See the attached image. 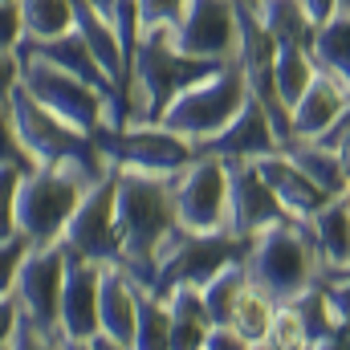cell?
Here are the masks:
<instances>
[{
  "instance_id": "1",
  "label": "cell",
  "mask_w": 350,
  "mask_h": 350,
  "mask_svg": "<svg viewBox=\"0 0 350 350\" xmlns=\"http://www.w3.org/2000/svg\"><path fill=\"white\" fill-rule=\"evenodd\" d=\"M114 204H118V232H122V269L151 289L163 253L183 232L172 200V175L114 167Z\"/></svg>"
},
{
  "instance_id": "2",
  "label": "cell",
  "mask_w": 350,
  "mask_h": 350,
  "mask_svg": "<svg viewBox=\"0 0 350 350\" xmlns=\"http://www.w3.org/2000/svg\"><path fill=\"white\" fill-rule=\"evenodd\" d=\"M220 62L191 57L175 45L172 29H147L126 62V94H122V122H159L175 94L208 78Z\"/></svg>"
},
{
  "instance_id": "3",
  "label": "cell",
  "mask_w": 350,
  "mask_h": 350,
  "mask_svg": "<svg viewBox=\"0 0 350 350\" xmlns=\"http://www.w3.org/2000/svg\"><path fill=\"white\" fill-rule=\"evenodd\" d=\"M245 269H249V281H257L277 301H293L297 293H306L322 277V261H318L310 224L285 216L261 232H253Z\"/></svg>"
},
{
  "instance_id": "4",
  "label": "cell",
  "mask_w": 350,
  "mask_h": 350,
  "mask_svg": "<svg viewBox=\"0 0 350 350\" xmlns=\"http://www.w3.org/2000/svg\"><path fill=\"white\" fill-rule=\"evenodd\" d=\"M245 102H249V78H245L241 62H224L208 78H200L183 94H175L167 110L159 114V122L200 147V143L216 139L245 110Z\"/></svg>"
},
{
  "instance_id": "5",
  "label": "cell",
  "mask_w": 350,
  "mask_h": 350,
  "mask_svg": "<svg viewBox=\"0 0 350 350\" xmlns=\"http://www.w3.org/2000/svg\"><path fill=\"white\" fill-rule=\"evenodd\" d=\"M12 122H16V135L25 143V151L33 155V163H57V167H74L86 179H102L106 175V159L94 143L90 131H78L74 122H66L62 114L45 110L37 98H29L25 90H12Z\"/></svg>"
},
{
  "instance_id": "6",
  "label": "cell",
  "mask_w": 350,
  "mask_h": 350,
  "mask_svg": "<svg viewBox=\"0 0 350 350\" xmlns=\"http://www.w3.org/2000/svg\"><path fill=\"white\" fill-rule=\"evenodd\" d=\"M90 187H94V179H86L74 167L37 163L33 172H25L21 191H16V232L29 237L33 249L37 245H57Z\"/></svg>"
},
{
  "instance_id": "7",
  "label": "cell",
  "mask_w": 350,
  "mask_h": 350,
  "mask_svg": "<svg viewBox=\"0 0 350 350\" xmlns=\"http://www.w3.org/2000/svg\"><path fill=\"white\" fill-rule=\"evenodd\" d=\"M94 143L106 167H122V172L175 175L183 163L196 159V143L167 131L163 122H102L94 131Z\"/></svg>"
},
{
  "instance_id": "8",
  "label": "cell",
  "mask_w": 350,
  "mask_h": 350,
  "mask_svg": "<svg viewBox=\"0 0 350 350\" xmlns=\"http://www.w3.org/2000/svg\"><path fill=\"white\" fill-rule=\"evenodd\" d=\"M21 90L37 98L45 110L62 114L66 122H74L78 131H90V135L110 118V98L102 90L33 53H21Z\"/></svg>"
},
{
  "instance_id": "9",
  "label": "cell",
  "mask_w": 350,
  "mask_h": 350,
  "mask_svg": "<svg viewBox=\"0 0 350 350\" xmlns=\"http://www.w3.org/2000/svg\"><path fill=\"white\" fill-rule=\"evenodd\" d=\"M172 200L187 232H228V159L196 151L172 175Z\"/></svg>"
},
{
  "instance_id": "10",
  "label": "cell",
  "mask_w": 350,
  "mask_h": 350,
  "mask_svg": "<svg viewBox=\"0 0 350 350\" xmlns=\"http://www.w3.org/2000/svg\"><path fill=\"white\" fill-rule=\"evenodd\" d=\"M249 241L237 232H179L175 245L163 253L159 273L151 281V293H167L172 285H204L208 277H216L224 265L245 261Z\"/></svg>"
},
{
  "instance_id": "11",
  "label": "cell",
  "mask_w": 350,
  "mask_h": 350,
  "mask_svg": "<svg viewBox=\"0 0 350 350\" xmlns=\"http://www.w3.org/2000/svg\"><path fill=\"white\" fill-rule=\"evenodd\" d=\"M62 285H66V245L57 241V245L29 249V257L16 269L12 297H16L21 314L49 338V347H62V326H57Z\"/></svg>"
},
{
  "instance_id": "12",
  "label": "cell",
  "mask_w": 350,
  "mask_h": 350,
  "mask_svg": "<svg viewBox=\"0 0 350 350\" xmlns=\"http://www.w3.org/2000/svg\"><path fill=\"white\" fill-rule=\"evenodd\" d=\"M62 245L74 257L98 265H122V232H118V204H114V167L90 187L78 204V212L66 224Z\"/></svg>"
},
{
  "instance_id": "13",
  "label": "cell",
  "mask_w": 350,
  "mask_h": 350,
  "mask_svg": "<svg viewBox=\"0 0 350 350\" xmlns=\"http://www.w3.org/2000/svg\"><path fill=\"white\" fill-rule=\"evenodd\" d=\"M175 45L204 62H237L241 57V12L237 0H187L175 21Z\"/></svg>"
},
{
  "instance_id": "14",
  "label": "cell",
  "mask_w": 350,
  "mask_h": 350,
  "mask_svg": "<svg viewBox=\"0 0 350 350\" xmlns=\"http://www.w3.org/2000/svg\"><path fill=\"white\" fill-rule=\"evenodd\" d=\"M285 216L289 212L281 208V200L265 183L257 163L253 159H228V232L249 241L253 232H261Z\"/></svg>"
},
{
  "instance_id": "15",
  "label": "cell",
  "mask_w": 350,
  "mask_h": 350,
  "mask_svg": "<svg viewBox=\"0 0 350 350\" xmlns=\"http://www.w3.org/2000/svg\"><path fill=\"white\" fill-rule=\"evenodd\" d=\"M98 281H102V265L74 257L66 249V285H62V310H57L66 350L90 347V338L98 334Z\"/></svg>"
},
{
  "instance_id": "16",
  "label": "cell",
  "mask_w": 350,
  "mask_h": 350,
  "mask_svg": "<svg viewBox=\"0 0 350 350\" xmlns=\"http://www.w3.org/2000/svg\"><path fill=\"white\" fill-rule=\"evenodd\" d=\"M16 53L45 57V62H53V66H62V70H70V74L86 78L90 86H98L106 98H110V118H106V122H122V98H118V86H114V78H110V74L98 66L94 49L86 45V37H82L78 29H70V33H57V37H41V41L25 37Z\"/></svg>"
},
{
  "instance_id": "17",
  "label": "cell",
  "mask_w": 350,
  "mask_h": 350,
  "mask_svg": "<svg viewBox=\"0 0 350 350\" xmlns=\"http://www.w3.org/2000/svg\"><path fill=\"white\" fill-rule=\"evenodd\" d=\"M277 147H281V135H277L273 118L265 114L261 102L249 94L245 110H241L216 139L200 143L196 151H200V155H220V159H261V155L277 151Z\"/></svg>"
},
{
  "instance_id": "18",
  "label": "cell",
  "mask_w": 350,
  "mask_h": 350,
  "mask_svg": "<svg viewBox=\"0 0 350 350\" xmlns=\"http://www.w3.org/2000/svg\"><path fill=\"white\" fill-rule=\"evenodd\" d=\"M139 281L122 265H102L98 281V330L114 338L118 350L135 347V314H139Z\"/></svg>"
},
{
  "instance_id": "19",
  "label": "cell",
  "mask_w": 350,
  "mask_h": 350,
  "mask_svg": "<svg viewBox=\"0 0 350 350\" xmlns=\"http://www.w3.org/2000/svg\"><path fill=\"white\" fill-rule=\"evenodd\" d=\"M257 163V172L265 175V183L273 187V196L281 200V208L293 216V220H310L330 196L310 179V175L301 172L297 163H293V155L285 151V147H277V151H269L261 159H253Z\"/></svg>"
},
{
  "instance_id": "20",
  "label": "cell",
  "mask_w": 350,
  "mask_h": 350,
  "mask_svg": "<svg viewBox=\"0 0 350 350\" xmlns=\"http://www.w3.org/2000/svg\"><path fill=\"white\" fill-rule=\"evenodd\" d=\"M350 106V90L330 74L318 70L306 94L293 102V139H318L322 131H330V122Z\"/></svg>"
},
{
  "instance_id": "21",
  "label": "cell",
  "mask_w": 350,
  "mask_h": 350,
  "mask_svg": "<svg viewBox=\"0 0 350 350\" xmlns=\"http://www.w3.org/2000/svg\"><path fill=\"white\" fill-rule=\"evenodd\" d=\"M306 224H310V237H314L322 273H347L350 269V200H347V191L330 196Z\"/></svg>"
},
{
  "instance_id": "22",
  "label": "cell",
  "mask_w": 350,
  "mask_h": 350,
  "mask_svg": "<svg viewBox=\"0 0 350 350\" xmlns=\"http://www.w3.org/2000/svg\"><path fill=\"white\" fill-rule=\"evenodd\" d=\"M167 310H172V334H167V350H204L208 330L216 326L200 285H172L163 293Z\"/></svg>"
},
{
  "instance_id": "23",
  "label": "cell",
  "mask_w": 350,
  "mask_h": 350,
  "mask_svg": "<svg viewBox=\"0 0 350 350\" xmlns=\"http://www.w3.org/2000/svg\"><path fill=\"white\" fill-rule=\"evenodd\" d=\"M241 4L277 37V45H314L318 25L306 16L301 0H241Z\"/></svg>"
},
{
  "instance_id": "24",
  "label": "cell",
  "mask_w": 350,
  "mask_h": 350,
  "mask_svg": "<svg viewBox=\"0 0 350 350\" xmlns=\"http://www.w3.org/2000/svg\"><path fill=\"white\" fill-rule=\"evenodd\" d=\"M285 151L293 155V163L310 175L326 196L350 191V175H347V167H342V159H338L334 147H322V143H314V139H289Z\"/></svg>"
},
{
  "instance_id": "25",
  "label": "cell",
  "mask_w": 350,
  "mask_h": 350,
  "mask_svg": "<svg viewBox=\"0 0 350 350\" xmlns=\"http://www.w3.org/2000/svg\"><path fill=\"white\" fill-rule=\"evenodd\" d=\"M310 53H314L318 70H330V74L350 90V4H342L330 21L318 25Z\"/></svg>"
},
{
  "instance_id": "26",
  "label": "cell",
  "mask_w": 350,
  "mask_h": 350,
  "mask_svg": "<svg viewBox=\"0 0 350 350\" xmlns=\"http://www.w3.org/2000/svg\"><path fill=\"white\" fill-rule=\"evenodd\" d=\"M273 314H277V297L265 293L257 281H249L245 293H241L237 306H232V322H228V326L249 342V350H261L265 334H269V326H273Z\"/></svg>"
},
{
  "instance_id": "27",
  "label": "cell",
  "mask_w": 350,
  "mask_h": 350,
  "mask_svg": "<svg viewBox=\"0 0 350 350\" xmlns=\"http://www.w3.org/2000/svg\"><path fill=\"white\" fill-rule=\"evenodd\" d=\"M293 306H297V314H301L310 350H334V342H338V326H334V310H330V297H326L322 277H318L306 293H297Z\"/></svg>"
},
{
  "instance_id": "28",
  "label": "cell",
  "mask_w": 350,
  "mask_h": 350,
  "mask_svg": "<svg viewBox=\"0 0 350 350\" xmlns=\"http://www.w3.org/2000/svg\"><path fill=\"white\" fill-rule=\"evenodd\" d=\"M318 74V62L310 53V45H277V57H273V78H277V90L293 114V102L306 94V86L314 82Z\"/></svg>"
},
{
  "instance_id": "29",
  "label": "cell",
  "mask_w": 350,
  "mask_h": 350,
  "mask_svg": "<svg viewBox=\"0 0 350 350\" xmlns=\"http://www.w3.org/2000/svg\"><path fill=\"white\" fill-rule=\"evenodd\" d=\"M245 285H249V269H245V261L224 265L216 277H208V281L200 285L204 306H208V314H212L216 326H228V322H232V306H237V297L245 293Z\"/></svg>"
},
{
  "instance_id": "30",
  "label": "cell",
  "mask_w": 350,
  "mask_h": 350,
  "mask_svg": "<svg viewBox=\"0 0 350 350\" xmlns=\"http://www.w3.org/2000/svg\"><path fill=\"white\" fill-rule=\"evenodd\" d=\"M172 334V310L159 293H151L147 285L139 289V314H135V347L131 350H167Z\"/></svg>"
},
{
  "instance_id": "31",
  "label": "cell",
  "mask_w": 350,
  "mask_h": 350,
  "mask_svg": "<svg viewBox=\"0 0 350 350\" xmlns=\"http://www.w3.org/2000/svg\"><path fill=\"white\" fill-rule=\"evenodd\" d=\"M25 16V37H57L74 29V0H16Z\"/></svg>"
},
{
  "instance_id": "32",
  "label": "cell",
  "mask_w": 350,
  "mask_h": 350,
  "mask_svg": "<svg viewBox=\"0 0 350 350\" xmlns=\"http://www.w3.org/2000/svg\"><path fill=\"white\" fill-rule=\"evenodd\" d=\"M261 350H310L301 314H297L293 301H277V314H273V326H269V334H265Z\"/></svg>"
},
{
  "instance_id": "33",
  "label": "cell",
  "mask_w": 350,
  "mask_h": 350,
  "mask_svg": "<svg viewBox=\"0 0 350 350\" xmlns=\"http://www.w3.org/2000/svg\"><path fill=\"white\" fill-rule=\"evenodd\" d=\"M322 285H326V297H330V310H334V326H338L334 350H342L350 347V269L347 273H322Z\"/></svg>"
},
{
  "instance_id": "34",
  "label": "cell",
  "mask_w": 350,
  "mask_h": 350,
  "mask_svg": "<svg viewBox=\"0 0 350 350\" xmlns=\"http://www.w3.org/2000/svg\"><path fill=\"white\" fill-rule=\"evenodd\" d=\"M25 167L0 163V241L16 237V191H21Z\"/></svg>"
},
{
  "instance_id": "35",
  "label": "cell",
  "mask_w": 350,
  "mask_h": 350,
  "mask_svg": "<svg viewBox=\"0 0 350 350\" xmlns=\"http://www.w3.org/2000/svg\"><path fill=\"white\" fill-rule=\"evenodd\" d=\"M0 163H16L25 172H33V155L25 151L21 135H16V122H12V102H0Z\"/></svg>"
},
{
  "instance_id": "36",
  "label": "cell",
  "mask_w": 350,
  "mask_h": 350,
  "mask_svg": "<svg viewBox=\"0 0 350 350\" xmlns=\"http://www.w3.org/2000/svg\"><path fill=\"white\" fill-rule=\"evenodd\" d=\"M29 237H8V241H0V297L4 293H12V285H16V269H21V261L29 257Z\"/></svg>"
},
{
  "instance_id": "37",
  "label": "cell",
  "mask_w": 350,
  "mask_h": 350,
  "mask_svg": "<svg viewBox=\"0 0 350 350\" xmlns=\"http://www.w3.org/2000/svg\"><path fill=\"white\" fill-rule=\"evenodd\" d=\"M187 0H139V25L147 29H175V21L183 16Z\"/></svg>"
},
{
  "instance_id": "38",
  "label": "cell",
  "mask_w": 350,
  "mask_h": 350,
  "mask_svg": "<svg viewBox=\"0 0 350 350\" xmlns=\"http://www.w3.org/2000/svg\"><path fill=\"white\" fill-rule=\"evenodd\" d=\"M25 41V16L16 0H0V49H21Z\"/></svg>"
},
{
  "instance_id": "39",
  "label": "cell",
  "mask_w": 350,
  "mask_h": 350,
  "mask_svg": "<svg viewBox=\"0 0 350 350\" xmlns=\"http://www.w3.org/2000/svg\"><path fill=\"white\" fill-rule=\"evenodd\" d=\"M16 86H21V53L0 49V102H8Z\"/></svg>"
},
{
  "instance_id": "40",
  "label": "cell",
  "mask_w": 350,
  "mask_h": 350,
  "mask_svg": "<svg viewBox=\"0 0 350 350\" xmlns=\"http://www.w3.org/2000/svg\"><path fill=\"white\" fill-rule=\"evenodd\" d=\"M204 350H249V342L232 326H212L208 338H204Z\"/></svg>"
},
{
  "instance_id": "41",
  "label": "cell",
  "mask_w": 350,
  "mask_h": 350,
  "mask_svg": "<svg viewBox=\"0 0 350 350\" xmlns=\"http://www.w3.org/2000/svg\"><path fill=\"white\" fill-rule=\"evenodd\" d=\"M16 314H21L16 297H12V293H4V297H0V347H8V338H12V326H16Z\"/></svg>"
},
{
  "instance_id": "42",
  "label": "cell",
  "mask_w": 350,
  "mask_h": 350,
  "mask_svg": "<svg viewBox=\"0 0 350 350\" xmlns=\"http://www.w3.org/2000/svg\"><path fill=\"white\" fill-rule=\"evenodd\" d=\"M347 0H301V8H306V16L314 21V25H322V21H330L338 8H342Z\"/></svg>"
},
{
  "instance_id": "43",
  "label": "cell",
  "mask_w": 350,
  "mask_h": 350,
  "mask_svg": "<svg viewBox=\"0 0 350 350\" xmlns=\"http://www.w3.org/2000/svg\"><path fill=\"white\" fill-rule=\"evenodd\" d=\"M90 4H94V8H98V12H102L106 21H110V16H114V4H118V0H90Z\"/></svg>"
},
{
  "instance_id": "44",
  "label": "cell",
  "mask_w": 350,
  "mask_h": 350,
  "mask_svg": "<svg viewBox=\"0 0 350 350\" xmlns=\"http://www.w3.org/2000/svg\"><path fill=\"white\" fill-rule=\"evenodd\" d=\"M347 200H350V191H347Z\"/></svg>"
},
{
  "instance_id": "45",
  "label": "cell",
  "mask_w": 350,
  "mask_h": 350,
  "mask_svg": "<svg viewBox=\"0 0 350 350\" xmlns=\"http://www.w3.org/2000/svg\"><path fill=\"white\" fill-rule=\"evenodd\" d=\"M347 4H350V0H347Z\"/></svg>"
}]
</instances>
